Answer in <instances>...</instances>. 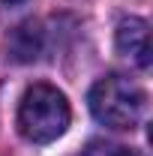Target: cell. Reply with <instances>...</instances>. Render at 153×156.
<instances>
[{
  "mask_svg": "<svg viewBox=\"0 0 153 156\" xmlns=\"http://www.w3.org/2000/svg\"><path fill=\"white\" fill-rule=\"evenodd\" d=\"M87 105L96 123L108 129H135L147 111V93L135 78L111 72L90 87Z\"/></svg>",
  "mask_w": 153,
  "mask_h": 156,
  "instance_id": "cell-1",
  "label": "cell"
},
{
  "mask_svg": "<svg viewBox=\"0 0 153 156\" xmlns=\"http://www.w3.org/2000/svg\"><path fill=\"white\" fill-rule=\"evenodd\" d=\"M69 102L51 84H33L18 102V132L30 144H51L69 129Z\"/></svg>",
  "mask_w": 153,
  "mask_h": 156,
  "instance_id": "cell-2",
  "label": "cell"
},
{
  "mask_svg": "<svg viewBox=\"0 0 153 156\" xmlns=\"http://www.w3.org/2000/svg\"><path fill=\"white\" fill-rule=\"evenodd\" d=\"M117 51L123 54V57H129L135 66H141V69H147L150 66V27H147V21L144 18H123L117 24Z\"/></svg>",
  "mask_w": 153,
  "mask_h": 156,
  "instance_id": "cell-3",
  "label": "cell"
},
{
  "mask_svg": "<svg viewBox=\"0 0 153 156\" xmlns=\"http://www.w3.org/2000/svg\"><path fill=\"white\" fill-rule=\"evenodd\" d=\"M39 51V30L36 24L30 21V24H21L18 30H15V36H12V57L15 60H33Z\"/></svg>",
  "mask_w": 153,
  "mask_h": 156,
  "instance_id": "cell-4",
  "label": "cell"
},
{
  "mask_svg": "<svg viewBox=\"0 0 153 156\" xmlns=\"http://www.w3.org/2000/svg\"><path fill=\"white\" fill-rule=\"evenodd\" d=\"M81 156H144L138 153L135 147H126V144H117V141H90Z\"/></svg>",
  "mask_w": 153,
  "mask_h": 156,
  "instance_id": "cell-5",
  "label": "cell"
},
{
  "mask_svg": "<svg viewBox=\"0 0 153 156\" xmlns=\"http://www.w3.org/2000/svg\"><path fill=\"white\" fill-rule=\"evenodd\" d=\"M6 6H18V3H24V0H3Z\"/></svg>",
  "mask_w": 153,
  "mask_h": 156,
  "instance_id": "cell-6",
  "label": "cell"
}]
</instances>
